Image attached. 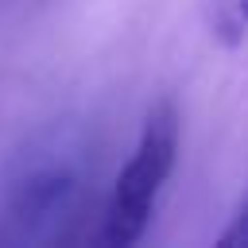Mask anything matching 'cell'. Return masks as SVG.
Listing matches in <instances>:
<instances>
[{
  "instance_id": "277c9868",
  "label": "cell",
  "mask_w": 248,
  "mask_h": 248,
  "mask_svg": "<svg viewBox=\"0 0 248 248\" xmlns=\"http://www.w3.org/2000/svg\"><path fill=\"white\" fill-rule=\"evenodd\" d=\"M217 244H248V198L240 202V209L232 213L229 229L217 236Z\"/></svg>"
},
{
  "instance_id": "7a4b0ae2",
  "label": "cell",
  "mask_w": 248,
  "mask_h": 248,
  "mask_svg": "<svg viewBox=\"0 0 248 248\" xmlns=\"http://www.w3.org/2000/svg\"><path fill=\"white\" fill-rule=\"evenodd\" d=\"M174 155H178V112L170 101H155L143 116V128L128 163L116 170V182L101 217V232H97L101 244L128 248L147 232L151 209L174 170Z\"/></svg>"
},
{
  "instance_id": "6da1fadb",
  "label": "cell",
  "mask_w": 248,
  "mask_h": 248,
  "mask_svg": "<svg viewBox=\"0 0 248 248\" xmlns=\"http://www.w3.org/2000/svg\"><path fill=\"white\" fill-rule=\"evenodd\" d=\"M85 205V163L70 143L35 147L0 190V244H54Z\"/></svg>"
},
{
  "instance_id": "3957f363",
  "label": "cell",
  "mask_w": 248,
  "mask_h": 248,
  "mask_svg": "<svg viewBox=\"0 0 248 248\" xmlns=\"http://www.w3.org/2000/svg\"><path fill=\"white\" fill-rule=\"evenodd\" d=\"M209 35L221 46H240L248 39V0H213L209 4Z\"/></svg>"
}]
</instances>
